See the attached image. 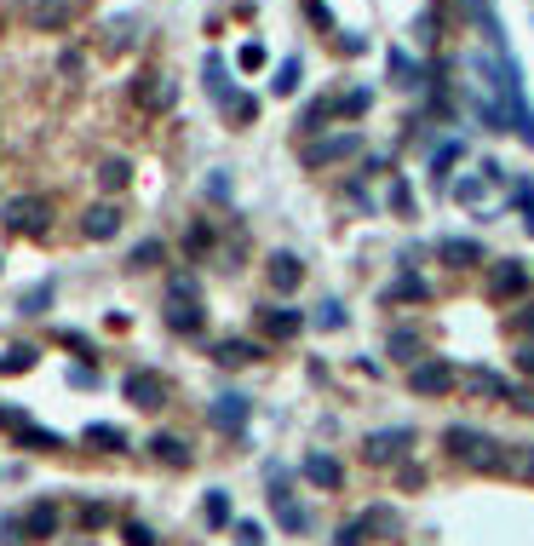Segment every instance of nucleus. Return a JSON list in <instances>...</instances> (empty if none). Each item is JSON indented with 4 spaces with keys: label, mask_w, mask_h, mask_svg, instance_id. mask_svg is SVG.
I'll use <instances>...</instances> for the list:
<instances>
[{
    "label": "nucleus",
    "mask_w": 534,
    "mask_h": 546,
    "mask_svg": "<svg viewBox=\"0 0 534 546\" xmlns=\"http://www.w3.org/2000/svg\"><path fill=\"white\" fill-rule=\"evenodd\" d=\"M454 162H459V144H454V138H448V144H443V150H436V155H431V173H443V167H454Z\"/></svg>",
    "instance_id": "obj_40"
},
{
    "label": "nucleus",
    "mask_w": 534,
    "mask_h": 546,
    "mask_svg": "<svg viewBox=\"0 0 534 546\" xmlns=\"http://www.w3.org/2000/svg\"><path fill=\"white\" fill-rule=\"evenodd\" d=\"M523 471H529V483H534V443H529V460H523Z\"/></svg>",
    "instance_id": "obj_51"
},
{
    "label": "nucleus",
    "mask_w": 534,
    "mask_h": 546,
    "mask_svg": "<svg viewBox=\"0 0 534 546\" xmlns=\"http://www.w3.org/2000/svg\"><path fill=\"white\" fill-rule=\"evenodd\" d=\"M408 443H414V431H408V426H391V431H373V437H368V460H380V466H385V460H397V455H403Z\"/></svg>",
    "instance_id": "obj_13"
},
{
    "label": "nucleus",
    "mask_w": 534,
    "mask_h": 546,
    "mask_svg": "<svg viewBox=\"0 0 534 546\" xmlns=\"http://www.w3.org/2000/svg\"><path fill=\"white\" fill-rule=\"evenodd\" d=\"M368 104H373V92H368V87H357V92H345V99H334V109H339V115H350V121L368 115Z\"/></svg>",
    "instance_id": "obj_31"
},
{
    "label": "nucleus",
    "mask_w": 534,
    "mask_h": 546,
    "mask_svg": "<svg viewBox=\"0 0 534 546\" xmlns=\"http://www.w3.org/2000/svg\"><path fill=\"white\" fill-rule=\"evenodd\" d=\"M127 546H155V529H144V524H127Z\"/></svg>",
    "instance_id": "obj_45"
},
{
    "label": "nucleus",
    "mask_w": 534,
    "mask_h": 546,
    "mask_svg": "<svg viewBox=\"0 0 534 546\" xmlns=\"http://www.w3.org/2000/svg\"><path fill=\"white\" fill-rule=\"evenodd\" d=\"M208 241H213V230H208V225H196V230H190V253H201Z\"/></svg>",
    "instance_id": "obj_47"
},
{
    "label": "nucleus",
    "mask_w": 534,
    "mask_h": 546,
    "mask_svg": "<svg viewBox=\"0 0 534 546\" xmlns=\"http://www.w3.org/2000/svg\"><path fill=\"white\" fill-rule=\"evenodd\" d=\"M506 403H512V408H523V415H534V385H517V392L506 397Z\"/></svg>",
    "instance_id": "obj_43"
},
{
    "label": "nucleus",
    "mask_w": 534,
    "mask_h": 546,
    "mask_svg": "<svg viewBox=\"0 0 534 546\" xmlns=\"http://www.w3.org/2000/svg\"><path fill=\"white\" fill-rule=\"evenodd\" d=\"M380 529H397V512H391V506H373V512L350 518V524L339 529V546H362L368 535H380Z\"/></svg>",
    "instance_id": "obj_6"
},
{
    "label": "nucleus",
    "mask_w": 534,
    "mask_h": 546,
    "mask_svg": "<svg viewBox=\"0 0 534 546\" xmlns=\"http://www.w3.org/2000/svg\"><path fill=\"white\" fill-rule=\"evenodd\" d=\"M201 75H208V92H213L218 104L236 99V92H230V75H224V58H218V52H208V69H201Z\"/></svg>",
    "instance_id": "obj_25"
},
{
    "label": "nucleus",
    "mask_w": 534,
    "mask_h": 546,
    "mask_svg": "<svg viewBox=\"0 0 534 546\" xmlns=\"http://www.w3.org/2000/svg\"><path fill=\"white\" fill-rule=\"evenodd\" d=\"M299 471H305L317 489H339V483H345V466H339L334 455H322V448H310V455L299 460Z\"/></svg>",
    "instance_id": "obj_9"
},
{
    "label": "nucleus",
    "mask_w": 534,
    "mask_h": 546,
    "mask_svg": "<svg viewBox=\"0 0 534 546\" xmlns=\"http://www.w3.org/2000/svg\"><path fill=\"white\" fill-rule=\"evenodd\" d=\"M150 265H161V241H138L132 248V271H150Z\"/></svg>",
    "instance_id": "obj_36"
},
{
    "label": "nucleus",
    "mask_w": 534,
    "mask_h": 546,
    "mask_svg": "<svg viewBox=\"0 0 534 546\" xmlns=\"http://www.w3.org/2000/svg\"><path fill=\"white\" fill-rule=\"evenodd\" d=\"M391 208H397V213H414V196H408L403 178H391Z\"/></svg>",
    "instance_id": "obj_42"
},
{
    "label": "nucleus",
    "mask_w": 534,
    "mask_h": 546,
    "mask_svg": "<svg viewBox=\"0 0 534 546\" xmlns=\"http://www.w3.org/2000/svg\"><path fill=\"white\" fill-rule=\"evenodd\" d=\"M213 357H218V362H224V368H241V362H259V357H264V351H259V345H253V339H224V345H218V351H213Z\"/></svg>",
    "instance_id": "obj_23"
},
{
    "label": "nucleus",
    "mask_w": 534,
    "mask_h": 546,
    "mask_svg": "<svg viewBox=\"0 0 534 546\" xmlns=\"http://www.w3.org/2000/svg\"><path fill=\"white\" fill-rule=\"evenodd\" d=\"M517 368H523V374H534V345H523V351H517Z\"/></svg>",
    "instance_id": "obj_49"
},
{
    "label": "nucleus",
    "mask_w": 534,
    "mask_h": 546,
    "mask_svg": "<svg viewBox=\"0 0 534 546\" xmlns=\"http://www.w3.org/2000/svg\"><path fill=\"white\" fill-rule=\"evenodd\" d=\"M23 529H29L35 541H46V535H58V506H29V518H23Z\"/></svg>",
    "instance_id": "obj_24"
},
{
    "label": "nucleus",
    "mask_w": 534,
    "mask_h": 546,
    "mask_svg": "<svg viewBox=\"0 0 534 546\" xmlns=\"http://www.w3.org/2000/svg\"><path fill=\"white\" fill-rule=\"evenodd\" d=\"M408 385H414V397H443L448 385H454V368H448V362H420V368L408 374Z\"/></svg>",
    "instance_id": "obj_10"
},
{
    "label": "nucleus",
    "mask_w": 534,
    "mask_h": 546,
    "mask_svg": "<svg viewBox=\"0 0 534 546\" xmlns=\"http://www.w3.org/2000/svg\"><path fill=\"white\" fill-rule=\"evenodd\" d=\"M420 299H431V288L420 282V276H397V282L385 288V305H420Z\"/></svg>",
    "instance_id": "obj_19"
},
{
    "label": "nucleus",
    "mask_w": 534,
    "mask_h": 546,
    "mask_svg": "<svg viewBox=\"0 0 534 546\" xmlns=\"http://www.w3.org/2000/svg\"><path fill=\"white\" fill-rule=\"evenodd\" d=\"M0 426L18 437L23 448H64V437L46 431V426H29V415H18V408H0Z\"/></svg>",
    "instance_id": "obj_5"
},
{
    "label": "nucleus",
    "mask_w": 534,
    "mask_h": 546,
    "mask_svg": "<svg viewBox=\"0 0 534 546\" xmlns=\"http://www.w3.org/2000/svg\"><path fill=\"white\" fill-rule=\"evenodd\" d=\"M69 385H98V368H69Z\"/></svg>",
    "instance_id": "obj_48"
},
{
    "label": "nucleus",
    "mask_w": 534,
    "mask_h": 546,
    "mask_svg": "<svg viewBox=\"0 0 534 546\" xmlns=\"http://www.w3.org/2000/svg\"><path fill=\"white\" fill-rule=\"evenodd\" d=\"M362 138L357 132H339V138H322V144H305V167H327V162H345V155H357Z\"/></svg>",
    "instance_id": "obj_7"
},
{
    "label": "nucleus",
    "mask_w": 534,
    "mask_h": 546,
    "mask_svg": "<svg viewBox=\"0 0 534 546\" xmlns=\"http://www.w3.org/2000/svg\"><path fill=\"white\" fill-rule=\"evenodd\" d=\"M385 69H391V87H420V64L403 52V46H391V52H385Z\"/></svg>",
    "instance_id": "obj_20"
},
{
    "label": "nucleus",
    "mask_w": 534,
    "mask_h": 546,
    "mask_svg": "<svg viewBox=\"0 0 534 546\" xmlns=\"http://www.w3.org/2000/svg\"><path fill=\"white\" fill-rule=\"evenodd\" d=\"M317 328H345V305H339V299H327V305L317 311Z\"/></svg>",
    "instance_id": "obj_37"
},
{
    "label": "nucleus",
    "mask_w": 534,
    "mask_h": 546,
    "mask_svg": "<svg viewBox=\"0 0 534 546\" xmlns=\"http://www.w3.org/2000/svg\"><path fill=\"white\" fill-rule=\"evenodd\" d=\"M299 328H305V317H299L294 305H264L259 311V334L264 339H294Z\"/></svg>",
    "instance_id": "obj_8"
},
{
    "label": "nucleus",
    "mask_w": 534,
    "mask_h": 546,
    "mask_svg": "<svg viewBox=\"0 0 534 546\" xmlns=\"http://www.w3.org/2000/svg\"><path fill=\"white\" fill-rule=\"evenodd\" d=\"M454 202H466V208H471V202H483V178H459V185H454Z\"/></svg>",
    "instance_id": "obj_38"
},
{
    "label": "nucleus",
    "mask_w": 534,
    "mask_h": 546,
    "mask_svg": "<svg viewBox=\"0 0 534 546\" xmlns=\"http://www.w3.org/2000/svg\"><path fill=\"white\" fill-rule=\"evenodd\" d=\"M127 178H132L127 162H104V167H98V185H104V190H127Z\"/></svg>",
    "instance_id": "obj_34"
},
{
    "label": "nucleus",
    "mask_w": 534,
    "mask_h": 546,
    "mask_svg": "<svg viewBox=\"0 0 534 546\" xmlns=\"http://www.w3.org/2000/svg\"><path fill=\"white\" fill-rule=\"evenodd\" d=\"M236 64H241V69H259V64H264V46H259V41H247V46L236 52Z\"/></svg>",
    "instance_id": "obj_41"
},
{
    "label": "nucleus",
    "mask_w": 534,
    "mask_h": 546,
    "mask_svg": "<svg viewBox=\"0 0 534 546\" xmlns=\"http://www.w3.org/2000/svg\"><path fill=\"white\" fill-rule=\"evenodd\" d=\"M299 282H305V265H299V253H271V288H276V294H294Z\"/></svg>",
    "instance_id": "obj_14"
},
{
    "label": "nucleus",
    "mask_w": 534,
    "mask_h": 546,
    "mask_svg": "<svg viewBox=\"0 0 534 546\" xmlns=\"http://www.w3.org/2000/svg\"><path fill=\"white\" fill-rule=\"evenodd\" d=\"M29 18L41 23V29H64V23H69V0H41Z\"/></svg>",
    "instance_id": "obj_26"
},
{
    "label": "nucleus",
    "mask_w": 534,
    "mask_h": 546,
    "mask_svg": "<svg viewBox=\"0 0 534 546\" xmlns=\"http://www.w3.org/2000/svg\"><path fill=\"white\" fill-rule=\"evenodd\" d=\"M138 104L144 109H167V104H173V81H167V75H144L138 81Z\"/></svg>",
    "instance_id": "obj_21"
},
{
    "label": "nucleus",
    "mask_w": 534,
    "mask_h": 546,
    "mask_svg": "<svg viewBox=\"0 0 534 546\" xmlns=\"http://www.w3.org/2000/svg\"><path fill=\"white\" fill-rule=\"evenodd\" d=\"M236 541L241 546H264V529L259 524H236Z\"/></svg>",
    "instance_id": "obj_44"
},
{
    "label": "nucleus",
    "mask_w": 534,
    "mask_h": 546,
    "mask_svg": "<svg viewBox=\"0 0 534 546\" xmlns=\"http://www.w3.org/2000/svg\"><path fill=\"white\" fill-rule=\"evenodd\" d=\"M35 357H41L35 345H6V351H0V374H23V368H35Z\"/></svg>",
    "instance_id": "obj_28"
},
{
    "label": "nucleus",
    "mask_w": 534,
    "mask_h": 546,
    "mask_svg": "<svg viewBox=\"0 0 534 546\" xmlns=\"http://www.w3.org/2000/svg\"><path fill=\"white\" fill-rule=\"evenodd\" d=\"M436 259H443V265H454V271H471V265H483V241L443 236V241H436Z\"/></svg>",
    "instance_id": "obj_12"
},
{
    "label": "nucleus",
    "mask_w": 534,
    "mask_h": 546,
    "mask_svg": "<svg viewBox=\"0 0 534 546\" xmlns=\"http://www.w3.org/2000/svg\"><path fill=\"white\" fill-rule=\"evenodd\" d=\"M523 230H529V236H534V213H523Z\"/></svg>",
    "instance_id": "obj_52"
},
{
    "label": "nucleus",
    "mask_w": 534,
    "mask_h": 546,
    "mask_svg": "<svg viewBox=\"0 0 534 546\" xmlns=\"http://www.w3.org/2000/svg\"><path fill=\"white\" fill-rule=\"evenodd\" d=\"M81 230H87L92 241H109V236L121 230V213L109 208V202H104V208H87V218H81Z\"/></svg>",
    "instance_id": "obj_18"
},
{
    "label": "nucleus",
    "mask_w": 534,
    "mask_h": 546,
    "mask_svg": "<svg viewBox=\"0 0 534 546\" xmlns=\"http://www.w3.org/2000/svg\"><path fill=\"white\" fill-rule=\"evenodd\" d=\"M201 518H208V529H224V524H230V495H224V489H208Z\"/></svg>",
    "instance_id": "obj_27"
},
{
    "label": "nucleus",
    "mask_w": 534,
    "mask_h": 546,
    "mask_svg": "<svg viewBox=\"0 0 534 546\" xmlns=\"http://www.w3.org/2000/svg\"><path fill=\"white\" fill-rule=\"evenodd\" d=\"M0 225L18 236H46L52 230V202L46 196H6L0 202Z\"/></svg>",
    "instance_id": "obj_1"
},
{
    "label": "nucleus",
    "mask_w": 534,
    "mask_h": 546,
    "mask_svg": "<svg viewBox=\"0 0 534 546\" xmlns=\"http://www.w3.org/2000/svg\"><path fill=\"white\" fill-rule=\"evenodd\" d=\"M81 524L98 529V524H109V512H104V506H81Z\"/></svg>",
    "instance_id": "obj_46"
},
{
    "label": "nucleus",
    "mask_w": 534,
    "mask_h": 546,
    "mask_svg": "<svg viewBox=\"0 0 534 546\" xmlns=\"http://www.w3.org/2000/svg\"><path fill=\"white\" fill-rule=\"evenodd\" d=\"M150 448H155L161 466H190V443H185V437H173V431H155Z\"/></svg>",
    "instance_id": "obj_17"
},
{
    "label": "nucleus",
    "mask_w": 534,
    "mask_h": 546,
    "mask_svg": "<svg viewBox=\"0 0 534 546\" xmlns=\"http://www.w3.org/2000/svg\"><path fill=\"white\" fill-rule=\"evenodd\" d=\"M271 87H276V99H294L299 92V58H282V69H276Z\"/></svg>",
    "instance_id": "obj_29"
},
{
    "label": "nucleus",
    "mask_w": 534,
    "mask_h": 546,
    "mask_svg": "<svg viewBox=\"0 0 534 546\" xmlns=\"http://www.w3.org/2000/svg\"><path fill=\"white\" fill-rule=\"evenodd\" d=\"M471 392H489V397H512V385H506L500 374H489V368H471Z\"/></svg>",
    "instance_id": "obj_32"
},
{
    "label": "nucleus",
    "mask_w": 534,
    "mask_h": 546,
    "mask_svg": "<svg viewBox=\"0 0 534 546\" xmlns=\"http://www.w3.org/2000/svg\"><path fill=\"white\" fill-rule=\"evenodd\" d=\"M46 305H52V282H35V288H29V294H23V299H18V311H23V317H41V311H46Z\"/></svg>",
    "instance_id": "obj_30"
},
{
    "label": "nucleus",
    "mask_w": 534,
    "mask_h": 546,
    "mask_svg": "<svg viewBox=\"0 0 534 546\" xmlns=\"http://www.w3.org/2000/svg\"><path fill=\"white\" fill-rule=\"evenodd\" d=\"M271 506H276V524H282L287 535H305V529H310V512H305V506H294V501H287V489H282L276 478H271Z\"/></svg>",
    "instance_id": "obj_11"
},
{
    "label": "nucleus",
    "mask_w": 534,
    "mask_h": 546,
    "mask_svg": "<svg viewBox=\"0 0 534 546\" xmlns=\"http://www.w3.org/2000/svg\"><path fill=\"white\" fill-rule=\"evenodd\" d=\"M420 328H391V339H385V351H391V362H408V368H420Z\"/></svg>",
    "instance_id": "obj_16"
},
{
    "label": "nucleus",
    "mask_w": 534,
    "mask_h": 546,
    "mask_svg": "<svg viewBox=\"0 0 534 546\" xmlns=\"http://www.w3.org/2000/svg\"><path fill=\"white\" fill-rule=\"evenodd\" d=\"M523 334H534V305H523Z\"/></svg>",
    "instance_id": "obj_50"
},
{
    "label": "nucleus",
    "mask_w": 534,
    "mask_h": 546,
    "mask_svg": "<svg viewBox=\"0 0 534 546\" xmlns=\"http://www.w3.org/2000/svg\"><path fill=\"white\" fill-rule=\"evenodd\" d=\"M121 392H127V403H138L144 415H155V408H167V380H161V374H150V368H132Z\"/></svg>",
    "instance_id": "obj_4"
},
{
    "label": "nucleus",
    "mask_w": 534,
    "mask_h": 546,
    "mask_svg": "<svg viewBox=\"0 0 534 546\" xmlns=\"http://www.w3.org/2000/svg\"><path fill=\"white\" fill-rule=\"evenodd\" d=\"M87 443H98V448L115 455V448H127V431H121V426H87Z\"/></svg>",
    "instance_id": "obj_33"
},
{
    "label": "nucleus",
    "mask_w": 534,
    "mask_h": 546,
    "mask_svg": "<svg viewBox=\"0 0 534 546\" xmlns=\"http://www.w3.org/2000/svg\"><path fill=\"white\" fill-rule=\"evenodd\" d=\"M224 109H230V115H236V121H253V115H259V104H253L247 92H236V99H230Z\"/></svg>",
    "instance_id": "obj_39"
},
{
    "label": "nucleus",
    "mask_w": 534,
    "mask_h": 546,
    "mask_svg": "<svg viewBox=\"0 0 534 546\" xmlns=\"http://www.w3.org/2000/svg\"><path fill=\"white\" fill-rule=\"evenodd\" d=\"M483 288H489V299H494V305H512V299H523V294H529V265L500 259V265L489 271V282H483Z\"/></svg>",
    "instance_id": "obj_3"
},
{
    "label": "nucleus",
    "mask_w": 534,
    "mask_h": 546,
    "mask_svg": "<svg viewBox=\"0 0 534 546\" xmlns=\"http://www.w3.org/2000/svg\"><path fill=\"white\" fill-rule=\"evenodd\" d=\"M443 443L454 448V455H466V460H471L477 448H489V437H483L477 426H448V431H443Z\"/></svg>",
    "instance_id": "obj_22"
},
{
    "label": "nucleus",
    "mask_w": 534,
    "mask_h": 546,
    "mask_svg": "<svg viewBox=\"0 0 534 546\" xmlns=\"http://www.w3.org/2000/svg\"><path fill=\"white\" fill-rule=\"evenodd\" d=\"M201 322H208V311H201V299H196V282H190V276H173V288H167V328H173V334H201Z\"/></svg>",
    "instance_id": "obj_2"
},
{
    "label": "nucleus",
    "mask_w": 534,
    "mask_h": 546,
    "mask_svg": "<svg viewBox=\"0 0 534 546\" xmlns=\"http://www.w3.org/2000/svg\"><path fill=\"white\" fill-rule=\"evenodd\" d=\"M327 115H334V99H317V104L305 109V115H299V132H317V127H322Z\"/></svg>",
    "instance_id": "obj_35"
},
{
    "label": "nucleus",
    "mask_w": 534,
    "mask_h": 546,
    "mask_svg": "<svg viewBox=\"0 0 534 546\" xmlns=\"http://www.w3.org/2000/svg\"><path fill=\"white\" fill-rule=\"evenodd\" d=\"M208 415H213V426H218V431H241V426H247V397L224 392V397H218V403L208 408Z\"/></svg>",
    "instance_id": "obj_15"
}]
</instances>
